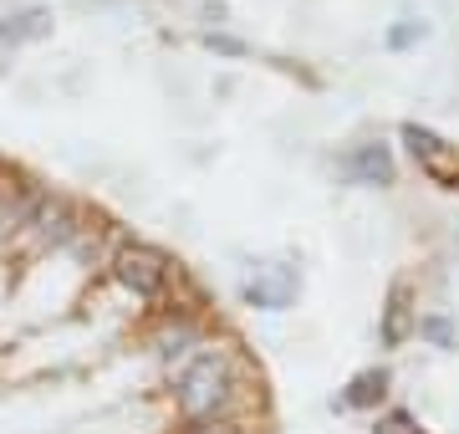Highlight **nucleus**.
Here are the masks:
<instances>
[{
	"label": "nucleus",
	"mask_w": 459,
	"mask_h": 434,
	"mask_svg": "<svg viewBox=\"0 0 459 434\" xmlns=\"http://www.w3.org/2000/svg\"><path fill=\"white\" fill-rule=\"evenodd\" d=\"M230 388H235V373H230L225 352H199L195 363L179 373V409H184V419H195V424L214 419L230 404Z\"/></svg>",
	"instance_id": "obj_1"
},
{
	"label": "nucleus",
	"mask_w": 459,
	"mask_h": 434,
	"mask_svg": "<svg viewBox=\"0 0 459 434\" xmlns=\"http://www.w3.org/2000/svg\"><path fill=\"white\" fill-rule=\"evenodd\" d=\"M113 276L128 286L133 297L159 301L169 291V256L143 246V240H128V246H117V256H113Z\"/></svg>",
	"instance_id": "obj_2"
},
{
	"label": "nucleus",
	"mask_w": 459,
	"mask_h": 434,
	"mask_svg": "<svg viewBox=\"0 0 459 434\" xmlns=\"http://www.w3.org/2000/svg\"><path fill=\"white\" fill-rule=\"evenodd\" d=\"M403 143H409V153L419 159V169H424L434 184L459 189V149L449 138H439L434 128H424V123H403Z\"/></svg>",
	"instance_id": "obj_3"
},
{
	"label": "nucleus",
	"mask_w": 459,
	"mask_h": 434,
	"mask_svg": "<svg viewBox=\"0 0 459 434\" xmlns=\"http://www.w3.org/2000/svg\"><path fill=\"white\" fill-rule=\"evenodd\" d=\"M291 297H296V271L291 266H261L246 282V301L261 307V312H281V307H291Z\"/></svg>",
	"instance_id": "obj_4"
},
{
	"label": "nucleus",
	"mask_w": 459,
	"mask_h": 434,
	"mask_svg": "<svg viewBox=\"0 0 459 434\" xmlns=\"http://www.w3.org/2000/svg\"><path fill=\"white\" fill-rule=\"evenodd\" d=\"M347 169H352V179L358 184H394V153H388V143H362L352 159H347Z\"/></svg>",
	"instance_id": "obj_5"
},
{
	"label": "nucleus",
	"mask_w": 459,
	"mask_h": 434,
	"mask_svg": "<svg viewBox=\"0 0 459 434\" xmlns=\"http://www.w3.org/2000/svg\"><path fill=\"white\" fill-rule=\"evenodd\" d=\"M413 327L419 322H413V307H409V286H394L388 307H383V348H403Z\"/></svg>",
	"instance_id": "obj_6"
},
{
	"label": "nucleus",
	"mask_w": 459,
	"mask_h": 434,
	"mask_svg": "<svg viewBox=\"0 0 459 434\" xmlns=\"http://www.w3.org/2000/svg\"><path fill=\"white\" fill-rule=\"evenodd\" d=\"M36 195H26L21 184H0V240H11L21 225H31Z\"/></svg>",
	"instance_id": "obj_7"
},
{
	"label": "nucleus",
	"mask_w": 459,
	"mask_h": 434,
	"mask_svg": "<svg viewBox=\"0 0 459 434\" xmlns=\"http://www.w3.org/2000/svg\"><path fill=\"white\" fill-rule=\"evenodd\" d=\"M31 220L41 225V235H47V240H56V246H62V240H72V230H77V225H72V210H66V200H47V195H36Z\"/></svg>",
	"instance_id": "obj_8"
},
{
	"label": "nucleus",
	"mask_w": 459,
	"mask_h": 434,
	"mask_svg": "<svg viewBox=\"0 0 459 434\" xmlns=\"http://www.w3.org/2000/svg\"><path fill=\"white\" fill-rule=\"evenodd\" d=\"M383 388H388V373H383V368H362L358 378L347 384L342 404L347 409H373V404L383 399Z\"/></svg>",
	"instance_id": "obj_9"
},
{
	"label": "nucleus",
	"mask_w": 459,
	"mask_h": 434,
	"mask_svg": "<svg viewBox=\"0 0 459 434\" xmlns=\"http://www.w3.org/2000/svg\"><path fill=\"white\" fill-rule=\"evenodd\" d=\"M51 31V16L47 11H21V16L0 21V41H36V36Z\"/></svg>",
	"instance_id": "obj_10"
},
{
	"label": "nucleus",
	"mask_w": 459,
	"mask_h": 434,
	"mask_svg": "<svg viewBox=\"0 0 459 434\" xmlns=\"http://www.w3.org/2000/svg\"><path fill=\"white\" fill-rule=\"evenodd\" d=\"M377 434H424V430H419V424H413V419L403 414V409H398V414L383 419V430H377Z\"/></svg>",
	"instance_id": "obj_11"
},
{
	"label": "nucleus",
	"mask_w": 459,
	"mask_h": 434,
	"mask_svg": "<svg viewBox=\"0 0 459 434\" xmlns=\"http://www.w3.org/2000/svg\"><path fill=\"white\" fill-rule=\"evenodd\" d=\"M413 36H424V21H409V26H394V36H388V41H394V47H409Z\"/></svg>",
	"instance_id": "obj_12"
},
{
	"label": "nucleus",
	"mask_w": 459,
	"mask_h": 434,
	"mask_svg": "<svg viewBox=\"0 0 459 434\" xmlns=\"http://www.w3.org/2000/svg\"><path fill=\"white\" fill-rule=\"evenodd\" d=\"M424 333L434 337V343H439V348H449V343H455V337H449V327H444V322H424Z\"/></svg>",
	"instance_id": "obj_13"
},
{
	"label": "nucleus",
	"mask_w": 459,
	"mask_h": 434,
	"mask_svg": "<svg viewBox=\"0 0 459 434\" xmlns=\"http://www.w3.org/2000/svg\"><path fill=\"white\" fill-rule=\"evenodd\" d=\"M189 434H240L235 424H199V430H189Z\"/></svg>",
	"instance_id": "obj_14"
}]
</instances>
